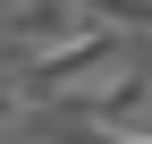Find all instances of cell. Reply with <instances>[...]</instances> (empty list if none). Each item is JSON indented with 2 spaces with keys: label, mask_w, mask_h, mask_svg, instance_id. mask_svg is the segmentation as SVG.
Listing matches in <instances>:
<instances>
[{
  "label": "cell",
  "mask_w": 152,
  "mask_h": 144,
  "mask_svg": "<svg viewBox=\"0 0 152 144\" xmlns=\"http://www.w3.org/2000/svg\"><path fill=\"white\" fill-rule=\"evenodd\" d=\"M26 110H34V93H26V85H0V127H17Z\"/></svg>",
  "instance_id": "cell-4"
},
{
  "label": "cell",
  "mask_w": 152,
  "mask_h": 144,
  "mask_svg": "<svg viewBox=\"0 0 152 144\" xmlns=\"http://www.w3.org/2000/svg\"><path fill=\"white\" fill-rule=\"evenodd\" d=\"M85 26H110V34H152V0H76Z\"/></svg>",
  "instance_id": "cell-3"
},
{
  "label": "cell",
  "mask_w": 152,
  "mask_h": 144,
  "mask_svg": "<svg viewBox=\"0 0 152 144\" xmlns=\"http://www.w3.org/2000/svg\"><path fill=\"white\" fill-rule=\"evenodd\" d=\"M76 26H85L76 0H17V9H9V43L17 51H51V43H68Z\"/></svg>",
  "instance_id": "cell-2"
},
{
  "label": "cell",
  "mask_w": 152,
  "mask_h": 144,
  "mask_svg": "<svg viewBox=\"0 0 152 144\" xmlns=\"http://www.w3.org/2000/svg\"><path fill=\"white\" fill-rule=\"evenodd\" d=\"M127 68H135V34H110V26H76L68 43H51V51H34V76H26V93H42V102H59V110H85L102 85H118Z\"/></svg>",
  "instance_id": "cell-1"
}]
</instances>
